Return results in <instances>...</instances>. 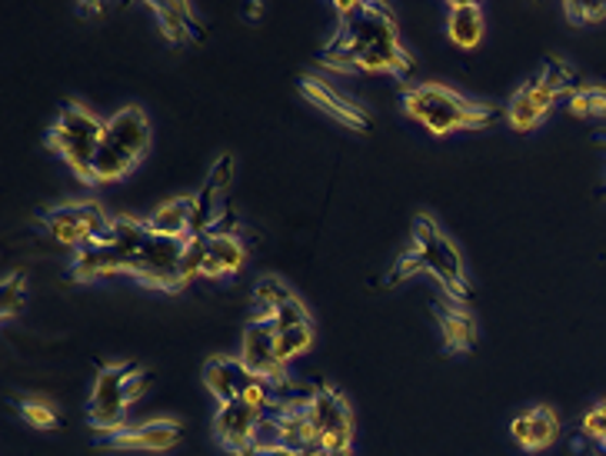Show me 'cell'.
I'll return each instance as SVG.
<instances>
[{
    "mask_svg": "<svg viewBox=\"0 0 606 456\" xmlns=\"http://www.w3.org/2000/svg\"><path fill=\"white\" fill-rule=\"evenodd\" d=\"M340 30L320 54L330 71H361V74H393L411 77L414 58L400 47L396 21L387 4H364V0H340Z\"/></svg>",
    "mask_w": 606,
    "mask_h": 456,
    "instance_id": "6da1fadb",
    "label": "cell"
},
{
    "mask_svg": "<svg viewBox=\"0 0 606 456\" xmlns=\"http://www.w3.org/2000/svg\"><path fill=\"white\" fill-rule=\"evenodd\" d=\"M403 111L411 121L427 127L433 137H446L457 130H480L500 121V107L477 104L460 97L446 84H414L403 90Z\"/></svg>",
    "mask_w": 606,
    "mask_h": 456,
    "instance_id": "7a4b0ae2",
    "label": "cell"
},
{
    "mask_svg": "<svg viewBox=\"0 0 606 456\" xmlns=\"http://www.w3.org/2000/svg\"><path fill=\"white\" fill-rule=\"evenodd\" d=\"M104 127L108 121H100L87 107L67 104L58 124L47 134V147L71 167L74 177H80L84 183H93V157H97L100 140H104Z\"/></svg>",
    "mask_w": 606,
    "mask_h": 456,
    "instance_id": "3957f363",
    "label": "cell"
},
{
    "mask_svg": "<svg viewBox=\"0 0 606 456\" xmlns=\"http://www.w3.org/2000/svg\"><path fill=\"white\" fill-rule=\"evenodd\" d=\"M414 250L420 257L424 274H433L453 300H470L474 290H470V280H467V267H464L460 250L450 243V237L427 214H420L414 220Z\"/></svg>",
    "mask_w": 606,
    "mask_h": 456,
    "instance_id": "277c9868",
    "label": "cell"
},
{
    "mask_svg": "<svg viewBox=\"0 0 606 456\" xmlns=\"http://www.w3.org/2000/svg\"><path fill=\"white\" fill-rule=\"evenodd\" d=\"M43 227L61 246L80 250L84 243H108L111 217L93 200H77V204H61L54 211H47Z\"/></svg>",
    "mask_w": 606,
    "mask_h": 456,
    "instance_id": "5b68a950",
    "label": "cell"
},
{
    "mask_svg": "<svg viewBox=\"0 0 606 456\" xmlns=\"http://www.w3.org/2000/svg\"><path fill=\"white\" fill-rule=\"evenodd\" d=\"M137 370V364H114V367H104L93 380V390H90V427L100 433V436H111L124 427H130L127 420V393H124V383L127 377Z\"/></svg>",
    "mask_w": 606,
    "mask_h": 456,
    "instance_id": "8992f818",
    "label": "cell"
},
{
    "mask_svg": "<svg viewBox=\"0 0 606 456\" xmlns=\"http://www.w3.org/2000/svg\"><path fill=\"white\" fill-rule=\"evenodd\" d=\"M184 246L187 237H161V233H150L147 246L140 250V257L130 261L127 274L134 280H140L143 287H154V290H184V277H180V257H184Z\"/></svg>",
    "mask_w": 606,
    "mask_h": 456,
    "instance_id": "52a82bcc",
    "label": "cell"
},
{
    "mask_svg": "<svg viewBox=\"0 0 606 456\" xmlns=\"http://www.w3.org/2000/svg\"><path fill=\"white\" fill-rule=\"evenodd\" d=\"M311 420L320 436V449L327 456L350 453L353 443V414L346 407V400L333 387H320L311 393Z\"/></svg>",
    "mask_w": 606,
    "mask_h": 456,
    "instance_id": "ba28073f",
    "label": "cell"
},
{
    "mask_svg": "<svg viewBox=\"0 0 606 456\" xmlns=\"http://www.w3.org/2000/svg\"><path fill=\"white\" fill-rule=\"evenodd\" d=\"M240 360H243V367L250 373L267 380L274 390L283 387V370L287 367L277 357V327H274L270 317H254V320L247 324L243 346H240Z\"/></svg>",
    "mask_w": 606,
    "mask_h": 456,
    "instance_id": "9c48e42d",
    "label": "cell"
},
{
    "mask_svg": "<svg viewBox=\"0 0 606 456\" xmlns=\"http://www.w3.org/2000/svg\"><path fill=\"white\" fill-rule=\"evenodd\" d=\"M300 90H303V97H307L317 111L330 114L337 124H343V127H350V130H361V134L370 130V114L357 104V100H350V97L340 93L333 84H327L324 77H314V74L303 77V80H300Z\"/></svg>",
    "mask_w": 606,
    "mask_h": 456,
    "instance_id": "30bf717a",
    "label": "cell"
},
{
    "mask_svg": "<svg viewBox=\"0 0 606 456\" xmlns=\"http://www.w3.org/2000/svg\"><path fill=\"white\" fill-rule=\"evenodd\" d=\"M261 417H264V407H254V403H247L243 396L233 400V403H224L214 417V433L217 440L230 449V453H243L254 446L257 440V427H261Z\"/></svg>",
    "mask_w": 606,
    "mask_h": 456,
    "instance_id": "8fae6325",
    "label": "cell"
},
{
    "mask_svg": "<svg viewBox=\"0 0 606 456\" xmlns=\"http://www.w3.org/2000/svg\"><path fill=\"white\" fill-rule=\"evenodd\" d=\"M564 93L560 90H553L540 74L536 77H530L517 93H514V100H510V107H507V124L517 130V134H527V130H533L553 107H557V100H560Z\"/></svg>",
    "mask_w": 606,
    "mask_h": 456,
    "instance_id": "7c38bea8",
    "label": "cell"
},
{
    "mask_svg": "<svg viewBox=\"0 0 606 456\" xmlns=\"http://www.w3.org/2000/svg\"><path fill=\"white\" fill-rule=\"evenodd\" d=\"M184 440V427L177 420H150V423H130L111 436H104L108 449H140V453H164L174 449Z\"/></svg>",
    "mask_w": 606,
    "mask_h": 456,
    "instance_id": "4fadbf2b",
    "label": "cell"
},
{
    "mask_svg": "<svg viewBox=\"0 0 606 456\" xmlns=\"http://www.w3.org/2000/svg\"><path fill=\"white\" fill-rule=\"evenodd\" d=\"M254 383H261V377H254L243 367V360H233V357H211L204 367V387L217 396L220 407L240 400Z\"/></svg>",
    "mask_w": 606,
    "mask_h": 456,
    "instance_id": "5bb4252c",
    "label": "cell"
},
{
    "mask_svg": "<svg viewBox=\"0 0 606 456\" xmlns=\"http://www.w3.org/2000/svg\"><path fill=\"white\" fill-rule=\"evenodd\" d=\"M510 433L527 453H543L560 440V417L553 414V407L540 403V407H530L514 420Z\"/></svg>",
    "mask_w": 606,
    "mask_h": 456,
    "instance_id": "9a60e30c",
    "label": "cell"
},
{
    "mask_svg": "<svg viewBox=\"0 0 606 456\" xmlns=\"http://www.w3.org/2000/svg\"><path fill=\"white\" fill-rule=\"evenodd\" d=\"M74 280L87 283V280H100L111 274H127V261L111 246V243H84L80 250H74Z\"/></svg>",
    "mask_w": 606,
    "mask_h": 456,
    "instance_id": "2e32d148",
    "label": "cell"
},
{
    "mask_svg": "<svg viewBox=\"0 0 606 456\" xmlns=\"http://www.w3.org/2000/svg\"><path fill=\"white\" fill-rule=\"evenodd\" d=\"M104 137H111L117 147H124L127 154H134L140 161L150 150V121L140 107H124L108 121Z\"/></svg>",
    "mask_w": 606,
    "mask_h": 456,
    "instance_id": "e0dca14e",
    "label": "cell"
},
{
    "mask_svg": "<svg viewBox=\"0 0 606 456\" xmlns=\"http://www.w3.org/2000/svg\"><path fill=\"white\" fill-rule=\"evenodd\" d=\"M247 261V246L240 243L237 233H211L207 237V261H204V274L207 280H224L240 274Z\"/></svg>",
    "mask_w": 606,
    "mask_h": 456,
    "instance_id": "ac0fdd59",
    "label": "cell"
},
{
    "mask_svg": "<svg viewBox=\"0 0 606 456\" xmlns=\"http://www.w3.org/2000/svg\"><path fill=\"white\" fill-rule=\"evenodd\" d=\"M446 37L453 47L460 50H474L483 40V11L480 4H470V0H453L446 8Z\"/></svg>",
    "mask_w": 606,
    "mask_h": 456,
    "instance_id": "d6986e66",
    "label": "cell"
},
{
    "mask_svg": "<svg viewBox=\"0 0 606 456\" xmlns=\"http://www.w3.org/2000/svg\"><path fill=\"white\" fill-rule=\"evenodd\" d=\"M150 11L157 14V24L164 30V37L171 43H190L200 40V24L190 11V4H180V0H157V4H150Z\"/></svg>",
    "mask_w": 606,
    "mask_h": 456,
    "instance_id": "ffe728a7",
    "label": "cell"
},
{
    "mask_svg": "<svg viewBox=\"0 0 606 456\" xmlns=\"http://www.w3.org/2000/svg\"><path fill=\"white\" fill-rule=\"evenodd\" d=\"M190 220H193V197H171L154 214L147 217L150 233L161 237H190Z\"/></svg>",
    "mask_w": 606,
    "mask_h": 456,
    "instance_id": "44dd1931",
    "label": "cell"
},
{
    "mask_svg": "<svg viewBox=\"0 0 606 456\" xmlns=\"http://www.w3.org/2000/svg\"><path fill=\"white\" fill-rule=\"evenodd\" d=\"M147 240H150V227H147V220H137V217H127V214L111 217L108 243H111V246L121 253V257L127 261V267H130L134 257H140V250L147 246Z\"/></svg>",
    "mask_w": 606,
    "mask_h": 456,
    "instance_id": "7402d4cb",
    "label": "cell"
},
{
    "mask_svg": "<svg viewBox=\"0 0 606 456\" xmlns=\"http://www.w3.org/2000/svg\"><path fill=\"white\" fill-rule=\"evenodd\" d=\"M440 333L450 353H470L477 343V320L460 307H443L440 311Z\"/></svg>",
    "mask_w": 606,
    "mask_h": 456,
    "instance_id": "603a6c76",
    "label": "cell"
},
{
    "mask_svg": "<svg viewBox=\"0 0 606 456\" xmlns=\"http://www.w3.org/2000/svg\"><path fill=\"white\" fill-rule=\"evenodd\" d=\"M140 161L134 154H127L124 147H117L111 137L100 140L97 147V157H93V183H111V180H121L127 177Z\"/></svg>",
    "mask_w": 606,
    "mask_h": 456,
    "instance_id": "cb8c5ba5",
    "label": "cell"
},
{
    "mask_svg": "<svg viewBox=\"0 0 606 456\" xmlns=\"http://www.w3.org/2000/svg\"><path fill=\"white\" fill-rule=\"evenodd\" d=\"M567 107L580 121H606V87L603 84H583L567 97Z\"/></svg>",
    "mask_w": 606,
    "mask_h": 456,
    "instance_id": "d4e9b609",
    "label": "cell"
},
{
    "mask_svg": "<svg viewBox=\"0 0 606 456\" xmlns=\"http://www.w3.org/2000/svg\"><path fill=\"white\" fill-rule=\"evenodd\" d=\"M314 346V324L303 327H290V330H277V357L287 367L290 360H296L300 353H307Z\"/></svg>",
    "mask_w": 606,
    "mask_h": 456,
    "instance_id": "484cf974",
    "label": "cell"
},
{
    "mask_svg": "<svg viewBox=\"0 0 606 456\" xmlns=\"http://www.w3.org/2000/svg\"><path fill=\"white\" fill-rule=\"evenodd\" d=\"M287 300H293L290 287L280 280V277H264L257 287H254V303H257V317H274L277 307H283Z\"/></svg>",
    "mask_w": 606,
    "mask_h": 456,
    "instance_id": "4316f807",
    "label": "cell"
},
{
    "mask_svg": "<svg viewBox=\"0 0 606 456\" xmlns=\"http://www.w3.org/2000/svg\"><path fill=\"white\" fill-rule=\"evenodd\" d=\"M204 261H207V237H187L184 257H180V277H184V283H190L193 277L204 274Z\"/></svg>",
    "mask_w": 606,
    "mask_h": 456,
    "instance_id": "83f0119b",
    "label": "cell"
},
{
    "mask_svg": "<svg viewBox=\"0 0 606 456\" xmlns=\"http://www.w3.org/2000/svg\"><path fill=\"white\" fill-rule=\"evenodd\" d=\"M21 417L34 427V430H58L61 427V414L50 407L47 400H24L21 403Z\"/></svg>",
    "mask_w": 606,
    "mask_h": 456,
    "instance_id": "f1b7e54d",
    "label": "cell"
},
{
    "mask_svg": "<svg viewBox=\"0 0 606 456\" xmlns=\"http://www.w3.org/2000/svg\"><path fill=\"white\" fill-rule=\"evenodd\" d=\"M24 300H27L24 274H11V277H4V290H0V314H4V320L17 317V314L24 311Z\"/></svg>",
    "mask_w": 606,
    "mask_h": 456,
    "instance_id": "f546056e",
    "label": "cell"
},
{
    "mask_svg": "<svg viewBox=\"0 0 606 456\" xmlns=\"http://www.w3.org/2000/svg\"><path fill=\"white\" fill-rule=\"evenodd\" d=\"M580 430L606 453V400H599L596 407H590L580 420Z\"/></svg>",
    "mask_w": 606,
    "mask_h": 456,
    "instance_id": "4dcf8cb0",
    "label": "cell"
},
{
    "mask_svg": "<svg viewBox=\"0 0 606 456\" xmlns=\"http://www.w3.org/2000/svg\"><path fill=\"white\" fill-rule=\"evenodd\" d=\"M274 327L277 330H290V327H303V324H311V314H307V307H303V303L293 296V300H287L283 307H277L274 311Z\"/></svg>",
    "mask_w": 606,
    "mask_h": 456,
    "instance_id": "1f68e13d",
    "label": "cell"
},
{
    "mask_svg": "<svg viewBox=\"0 0 606 456\" xmlns=\"http://www.w3.org/2000/svg\"><path fill=\"white\" fill-rule=\"evenodd\" d=\"M233 157L230 154H220L217 161H214V167H211V174H207V180H204V187H211V190H217V193H224L227 187H230V180H233Z\"/></svg>",
    "mask_w": 606,
    "mask_h": 456,
    "instance_id": "d6a6232c",
    "label": "cell"
},
{
    "mask_svg": "<svg viewBox=\"0 0 606 456\" xmlns=\"http://www.w3.org/2000/svg\"><path fill=\"white\" fill-rule=\"evenodd\" d=\"M564 14H567V21L577 24V27L596 24V21L606 17V0H603V4H564Z\"/></svg>",
    "mask_w": 606,
    "mask_h": 456,
    "instance_id": "836d02e7",
    "label": "cell"
},
{
    "mask_svg": "<svg viewBox=\"0 0 606 456\" xmlns=\"http://www.w3.org/2000/svg\"><path fill=\"white\" fill-rule=\"evenodd\" d=\"M414 274H424V267H420L417 250L411 246L407 253H400V261H396V267H393V274H390L387 280H390V283H400L403 277H414Z\"/></svg>",
    "mask_w": 606,
    "mask_h": 456,
    "instance_id": "e575fe53",
    "label": "cell"
}]
</instances>
